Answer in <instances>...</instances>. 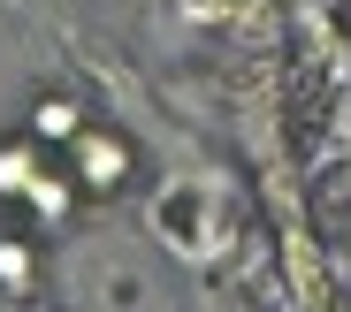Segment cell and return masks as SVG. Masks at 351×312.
Masks as SVG:
<instances>
[{
	"label": "cell",
	"mask_w": 351,
	"mask_h": 312,
	"mask_svg": "<svg viewBox=\"0 0 351 312\" xmlns=\"http://www.w3.org/2000/svg\"><path fill=\"white\" fill-rule=\"evenodd\" d=\"M123 175H130V145L123 138H107V130L99 138L92 130L77 138V183H84V191H114Z\"/></svg>",
	"instance_id": "cell-1"
},
{
	"label": "cell",
	"mask_w": 351,
	"mask_h": 312,
	"mask_svg": "<svg viewBox=\"0 0 351 312\" xmlns=\"http://www.w3.org/2000/svg\"><path fill=\"white\" fill-rule=\"evenodd\" d=\"M31 183H38V160L23 145H8V153H0V191H31Z\"/></svg>",
	"instance_id": "cell-2"
},
{
	"label": "cell",
	"mask_w": 351,
	"mask_h": 312,
	"mask_svg": "<svg viewBox=\"0 0 351 312\" xmlns=\"http://www.w3.org/2000/svg\"><path fill=\"white\" fill-rule=\"evenodd\" d=\"M38 130H46V138H69V130H77V107H62V99L38 107Z\"/></svg>",
	"instance_id": "cell-3"
},
{
	"label": "cell",
	"mask_w": 351,
	"mask_h": 312,
	"mask_svg": "<svg viewBox=\"0 0 351 312\" xmlns=\"http://www.w3.org/2000/svg\"><path fill=\"white\" fill-rule=\"evenodd\" d=\"M23 274H31V259H23V244H0V282H8V289H23Z\"/></svg>",
	"instance_id": "cell-4"
}]
</instances>
